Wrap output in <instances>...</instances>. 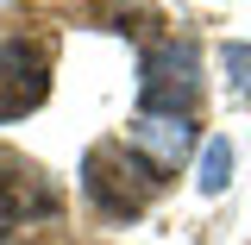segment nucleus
<instances>
[{"instance_id":"obj_2","label":"nucleus","mask_w":251,"mask_h":245,"mask_svg":"<svg viewBox=\"0 0 251 245\" xmlns=\"http://www.w3.org/2000/svg\"><path fill=\"white\" fill-rule=\"evenodd\" d=\"M195 94H201L195 44H157L145 57V76H138V113H176V120H188Z\"/></svg>"},{"instance_id":"obj_7","label":"nucleus","mask_w":251,"mask_h":245,"mask_svg":"<svg viewBox=\"0 0 251 245\" xmlns=\"http://www.w3.org/2000/svg\"><path fill=\"white\" fill-rule=\"evenodd\" d=\"M226 76L239 94H251V44H226Z\"/></svg>"},{"instance_id":"obj_3","label":"nucleus","mask_w":251,"mask_h":245,"mask_svg":"<svg viewBox=\"0 0 251 245\" xmlns=\"http://www.w3.org/2000/svg\"><path fill=\"white\" fill-rule=\"evenodd\" d=\"M50 94V51L31 38H0V120H25Z\"/></svg>"},{"instance_id":"obj_5","label":"nucleus","mask_w":251,"mask_h":245,"mask_svg":"<svg viewBox=\"0 0 251 245\" xmlns=\"http://www.w3.org/2000/svg\"><path fill=\"white\" fill-rule=\"evenodd\" d=\"M132 151L145 157L157 176H170V170L195 151V126L176 120V113H138V120H132Z\"/></svg>"},{"instance_id":"obj_1","label":"nucleus","mask_w":251,"mask_h":245,"mask_svg":"<svg viewBox=\"0 0 251 245\" xmlns=\"http://www.w3.org/2000/svg\"><path fill=\"white\" fill-rule=\"evenodd\" d=\"M157 183H163V176H157L132 145H120V138H100V145H88V157H82V195H88L107 220H138L151 208Z\"/></svg>"},{"instance_id":"obj_6","label":"nucleus","mask_w":251,"mask_h":245,"mask_svg":"<svg viewBox=\"0 0 251 245\" xmlns=\"http://www.w3.org/2000/svg\"><path fill=\"white\" fill-rule=\"evenodd\" d=\"M201 195H220V189L232 183V145L226 138H207V151H201Z\"/></svg>"},{"instance_id":"obj_4","label":"nucleus","mask_w":251,"mask_h":245,"mask_svg":"<svg viewBox=\"0 0 251 245\" xmlns=\"http://www.w3.org/2000/svg\"><path fill=\"white\" fill-rule=\"evenodd\" d=\"M63 214V189L44 163H31L25 151L0 145V220H50Z\"/></svg>"}]
</instances>
